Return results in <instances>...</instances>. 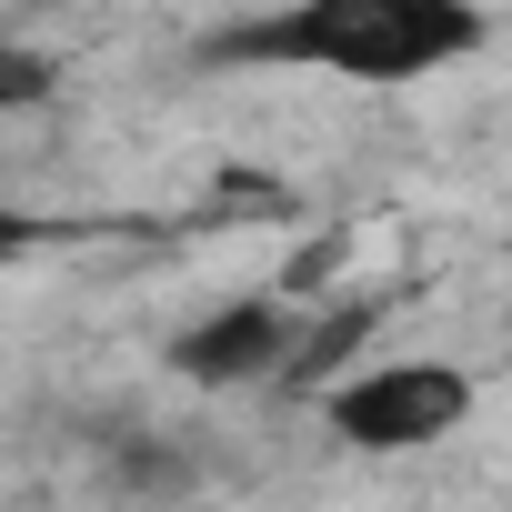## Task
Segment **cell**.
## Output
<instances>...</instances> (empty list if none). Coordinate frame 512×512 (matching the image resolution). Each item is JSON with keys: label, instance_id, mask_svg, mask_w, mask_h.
I'll use <instances>...</instances> for the list:
<instances>
[{"label": "cell", "instance_id": "obj_1", "mask_svg": "<svg viewBox=\"0 0 512 512\" xmlns=\"http://www.w3.org/2000/svg\"><path fill=\"white\" fill-rule=\"evenodd\" d=\"M482 51V11L472 0H282L251 11L231 31H211L201 61L221 71H322V81H362V91H412L452 61Z\"/></svg>", "mask_w": 512, "mask_h": 512}, {"label": "cell", "instance_id": "obj_2", "mask_svg": "<svg viewBox=\"0 0 512 512\" xmlns=\"http://www.w3.org/2000/svg\"><path fill=\"white\" fill-rule=\"evenodd\" d=\"M322 422L352 452H422L472 422V382L452 362H372V372L322 382Z\"/></svg>", "mask_w": 512, "mask_h": 512}, {"label": "cell", "instance_id": "obj_3", "mask_svg": "<svg viewBox=\"0 0 512 512\" xmlns=\"http://www.w3.org/2000/svg\"><path fill=\"white\" fill-rule=\"evenodd\" d=\"M292 302H272V292H251V302H231V312H211V322H191L181 342H171V372L181 382H272L282 372V352H292Z\"/></svg>", "mask_w": 512, "mask_h": 512}, {"label": "cell", "instance_id": "obj_4", "mask_svg": "<svg viewBox=\"0 0 512 512\" xmlns=\"http://www.w3.org/2000/svg\"><path fill=\"white\" fill-rule=\"evenodd\" d=\"M31 101H51V61L0 41V111H31Z\"/></svg>", "mask_w": 512, "mask_h": 512}, {"label": "cell", "instance_id": "obj_5", "mask_svg": "<svg viewBox=\"0 0 512 512\" xmlns=\"http://www.w3.org/2000/svg\"><path fill=\"white\" fill-rule=\"evenodd\" d=\"M11 251H31V221H21L11 201H0V262H11Z\"/></svg>", "mask_w": 512, "mask_h": 512}]
</instances>
